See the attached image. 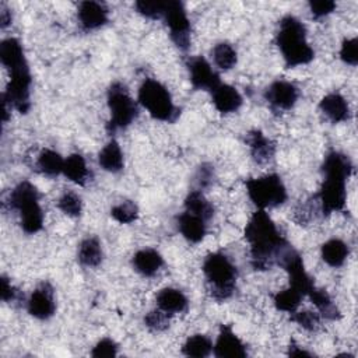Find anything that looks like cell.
I'll return each instance as SVG.
<instances>
[{"instance_id":"6da1fadb","label":"cell","mask_w":358,"mask_h":358,"mask_svg":"<svg viewBox=\"0 0 358 358\" xmlns=\"http://www.w3.org/2000/svg\"><path fill=\"white\" fill-rule=\"evenodd\" d=\"M243 235L250 245V263L255 270L262 271L277 264L281 250L289 243L266 210L252 214Z\"/></svg>"},{"instance_id":"7a4b0ae2","label":"cell","mask_w":358,"mask_h":358,"mask_svg":"<svg viewBox=\"0 0 358 358\" xmlns=\"http://www.w3.org/2000/svg\"><path fill=\"white\" fill-rule=\"evenodd\" d=\"M351 159L336 150L326 154L322 164L323 183L320 190L313 196L323 215L341 211L347 201V179L352 173Z\"/></svg>"},{"instance_id":"3957f363","label":"cell","mask_w":358,"mask_h":358,"mask_svg":"<svg viewBox=\"0 0 358 358\" xmlns=\"http://www.w3.org/2000/svg\"><path fill=\"white\" fill-rule=\"evenodd\" d=\"M275 42L287 67L308 64L315 57V52L306 41V28L294 15L288 14L281 18Z\"/></svg>"},{"instance_id":"277c9868","label":"cell","mask_w":358,"mask_h":358,"mask_svg":"<svg viewBox=\"0 0 358 358\" xmlns=\"http://www.w3.org/2000/svg\"><path fill=\"white\" fill-rule=\"evenodd\" d=\"M203 273L207 280L208 292L217 301L232 296L238 278V268L222 252H213L203 262Z\"/></svg>"},{"instance_id":"5b68a950","label":"cell","mask_w":358,"mask_h":358,"mask_svg":"<svg viewBox=\"0 0 358 358\" xmlns=\"http://www.w3.org/2000/svg\"><path fill=\"white\" fill-rule=\"evenodd\" d=\"M8 206L18 211L25 234H36L43 227V211L39 206V192L29 180H21L8 196Z\"/></svg>"},{"instance_id":"8992f818","label":"cell","mask_w":358,"mask_h":358,"mask_svg":"<svg viewBox=\"0 0 358 358\" xmlns=\"http://www.w3.org/2000/svg\"><path fill=\"white\" fill-rule=\"evenodd\" d=\"M138 103L157 120L173 123L180 115V109L175 106L166 87L154 78H145L141 83L138 88Z\"/></svg>"},{"instance_id":"52a82bcc","label":"cell","mask_w":358,"mask_h":358,"mask_svg":"<svg viewBox=\"0 0 358 358\" xmlns=\"http://www.w3.org/2000/svg\"><path fill=\"white\" fill-rule=\"evenodd\" d=\"M106 99L110 110V119L106 124L109 134H115L117 130L129 127L137 119L138 106L130 96L127 87L123 83H112L108 88Z\"/></svg>"},{"instance_id":"ba28073f","label":"cell","mask_w":358,"mask_h":358,"mask_svg":"<svg viewBox=\"0 0 358 358\" xmlns=\"http://www.w3.org/2000/svg\"><path fill=\"white\" fill-rule=\"evenodd\" d=\"M246 192L257 210L274 208L287 200V189L281 178L275 173H268L260 178L245 180Z\"/></svg>"},{"instance_id":"9c48e42d","label":"cell","mask_w":358,"mask_h":358,"mask_svg":"<svg viewBox=\"0 0 358 358\" xmlns=\"http://www.w3.org/2000/svg\"><path fill=\"white\" fill-rule=\"evenodd\" d=\"M10 81L3 94V105L15 109L20 113H28L31 108V84L32 77L27 60L7 67Z\"/></svg>"},{"instance_id":"30bf717a","label":"cell","mask_w":358,"mask_h":358,"mask_svg":"<svg viewBox=\"0 0 358 358\" xmlns=\"http://www.w3.org/2000/svg\"><path fill=\"white\" fill-rule=\"evenodd\" d=\"M162 18L169 28L171 39L176 48L180 50H187L190 46V21L183 3L178 0L165 1Z\"/></svg>"},{"instance_id":"8fae6325","label":"cell","mask_w":358,"mask_h":358,"mask_svg":"<svg viewBox=\"0 0 358 358\" xmlns=\"http://www.w3.org/2000/svg\"><path fill=\"white\" fill-rule=\"evenodd\" d=\"M299 98V90L295 84L285 80L273 81L264 91V99L275 112L289 110Z\"/></svg>"},{"instance_id":"7c38bea8","label":"cell","mask_w":358,"mask_h":358,"mask_svg":"<svg viewBox=\"0 0 358 358\" xmlns=\"http://www.w3.org/2000/svg\"><path fill=\"white\" fill-rule=\"evenodd\" d=\"M27 310L39 320L50 319L56 312L55 291L49 282H41L27 301Z\"/></svg>"},{"instance_id":"4fadbf2b","label":"cell","mask_w":358,"mask_h":358,"mask_svg":"<svg viewBox=\"0 0 358 358\" xmlns=\"http://www.w3.org/2000/svg\"><path fill=\"white\" fill-rule=\"evenodd\" d=\"M186 66H187L190 83L196 90H204L211 92L221 84L218 73L213 70L211 64L203 56L190 57Z\"/></svg>"},{"instance_id":"5bb4252c","label":"cell","mask_w":358,"mask_h":358,"mask_svg":"<svg viewBox=\"0 0 358 358\" xmlns=\"http://www.w3.org/2000/svg\"><path fill=\"white\" fill-rule=\"evenodd\" d=\"M213 352L217 358H245L248 355L246 345L228 324H221Z\"/></svg>"},{"instance_id":"9a60e30c","label":"cell","mask_w":358,"mask_h":358,"mask_svg":"<svg viewBox=\"0 0 358 358\" xmlns=\"http://www.w3.org/2000/svg\"><path fill=\"white\" fill-rule=\"evenodd\" d=\"M77 18L85 31H94L108 22L109 11L103 3L81 1L77 10Z\"/></svg>"},{"instance_id":"2e32d148","label":"cell","mask_w":358,"mask_h":358,"mask_svg":"<svg viewBox=\"0 0 358 358\" xmlns=\"http://www.w3.org/2000/svg\"><path fill=\"white\" fill-rule=\"evenodd\" d=\"M246 144L249 145L253 161L259 165L268 164L275 154V144L267 138L260 130H250L246 134Z\"/></svg>"},{"instance_id":"e0dca14e","label":"cell","mask_w":358,"mask_h":358,"mask_svg":"<svg viewBox=\"0 0 358 358\" xmlns=\"http://www.w3.org/2000/svg\"><path fill=\"white\" fill-rule=\"evenodd\" d=\"M211 99L215 109L224 115L236 112L243 103V98L239 91L235 87L222 83L211 91Z\"/></svg>"},{"instance_id":"ac0fdd59","label":"cell","mask_w":358,"mask_h":358,"mask_svg":"<svg viewBox=\"0 0 358 358\" xmlns=\"http://www.w3.org/2000/svg\"><path fill=\"white\" fill-rule=\"evenodd\" d=\"M319 109L331 123L345 122L351 115L348 102L338 92H330L324 95L319 103Z\"/></svg>"},{"instance_id":"d6986e66","label":"cell","mask_w":358,"mask_h":358,"mask_svg":"<svg viewBox=\"0 0 358 358\" xmlns=\"http://www.w3.org/2000/svg\"><path fill=\"white\" fill-rule=\"evenodd\" d=\"M176 225L182 236L190 243L201 242L207 234V221L187 211H183L178 215Z\"/></svg>"},{"instance_id":"ffe728a7","label":"cell","mask_w":358,"mask_h":358,"mask_svg":"<svg viewBox=\"0 0 358 358\" xmlns=\"http://www.w3.org/2000/svg\"><path fill=\"white\" fill-rule=\"evenodd\" d=\"M131 264L137 273L144 277H152L164 266V257L152 248H144L134 253Z\"/></svg>"},{"instance_id":"44dd1931","label":"cell","mask_w":358,"mask_h":358,"mask_svg":"<svg viewBox=\"0 0 358 358\" xmlns=\"http://www.w3.org/2000/svg\"><path fill=\"white\" fill-rule=\"evenodd\" d=\"M155 302H157V306L165 313H168L169 316L185 312L189 305L186 295L180 289H176L172 287L159 289L155 296Z\"/></svg>"},{"instance_id":"7402d4cb","label":"cell","mask_w":358,"mask_h":358,"mask_svg":"<svg viewBox=\"0 0 358 358\" xmlns=\"http://www.w3.org/2000/svg\"><path fill=\"white\" fill-rule=\"evenodd\" d=\"M348 253V245L338 238H331L326 241L320 248V256L323 262L334 268L341 267L345 263Z\"/></svg>"},{"instance_id":"603a6c76","label":"cell","mask_w":358,"mask_h":358,"mask_svg":"<svg viewBox=\"0 0 358 358\" xmlns=\"http://www.w3.org/2000/svg\"><path fill=\"white\" fill-rule=\"evenodd\" d=\"M98 162L101 168L106 172L117 173L123 169L124 166V159H123V152L116 140H110L106 143V145L99 151L98 154Z\"/></svg>"},{"instance_id":"cb8c5ba5","label":"cell","mask_w":358,"mask_h":358,"mask_svg":"<svg viewBox=\"0 0 358 358\" xmlns=\"http://www.w3.org/2000/svg\"><path fill=\"white\" fill-rule=\"evenodd\" d=\"M62 173L69 180H71L73 183H77L80 186H84L90 180V175H91L84 157L80 154H70L64 159Z\"/></svg>"},{"instance_id":"d4e9b609","label":"cell","mask_w":358,"mask_h":358,"mask_svg":"<svg viewBox=\"0 0 358 358\" xmlns=\"http://www.w3.org/2000/svg\"><path fill=\"white\" fill-rule=\"evenodd\" d=\"M102 248L101 242L95 236H87L81 241L77 252L78 263L84 267H98L102 263Z\"/></svg>"},{"instance_id":"484cf974","label":"cell","mask_w":358,"mask_h":358,"mask_svg":"<svg viewBox=\"0 0 358 358\" xmlns=\"http://www.w3.org/2000/svg\"><path fill=\"white\" fill-rule=\"evenodd\" d=\"M309 299L313 302V305L317 309V313L320 315V317L327 319V320H338L341 317V313L338 310V308L336 306V303L333 302V299L330 298V295L324 291L317 288L316 285L308 292Z\"/></svg>"},{"instance_id":"4316f807","label":"cell","mask_w":358,"mask_h":358,"mask_svg":"<svg viewBox=\"0 0 358 358\" xmlns=\"http://www.w3.org/2000/svg\"><path fill=\"white\" fill-rule=\"evenodd\" d=\"M185 211L208 221L214 215L213 204L204 197L200 190H190L185 199Z\"/></svg>"},{"instance_id":"83f0119b","label":"cell","mask_w":358,"mask_h":358,"mask_svg":"<svg viewBox=\"0 0 358 358\" xmlns=\"http://www.w3.org/2000/svg\"><path fill=\"white\" fill-rule=\"evenodd\" d=\"M63 165L64 159L60 157L59 152L50 148H43L36 159V169L49 178L60 175L63 172Z\"/></svg>"},{"instance_id":"f1b7e54d","label":"cell","mask_w":358,"mask_h":358,"mask_svg":"<svg viewBox=\"0 0 358 358\" xmlns=\"http://www.w3.org/2000/svg\"><path fill=\"white\" fill-rule=\"evenodd\" d=\"M213 351V343L210 337L204 334L190 336L182 345V354L192 358H206Z\"/></svg>"},{"instance_id":"f546056e","label":"cell","mask_w":358,"mask_h":358,"mask_svg":"<svg viewBox=\"0 0 358 358\" xmlns=\"http://www.w3.org/2000/svg\"><path fill=\"white\" fill-rule=\"evenodd\" d=\"M211 57L214 64L224 71L231 70L238 63V53L235 48L228 42H220L211 49Z\"/></svg>"},{"instance_id":"4dcf8cb0","label":"cell","mask_w":358,"mask_h":358,"mask_svg":"<svg viewBox=\"0 0 358 358\" xmlns=\"http://www.w3.org/2000/svg\"><path fill=\"white\" fill-rule=\"evenodd\" d=\"M302 298H303V295L301 292H298L296 289L289 287V288H287L284 291L277 292L273 296V302H274V306L278 310L292 313V312H295L298 309Z\"/></svg>"},{"instance_id":"1f68e13d","label":"cell","mask_w":358,"mask_h":358,"mask_svg":"<svg viewBox=\"0 0 358 358\" xmlns=\"http://www.w3.org/2000/svg\"><path fill=\"white\" fill-rule=\"evenodd\" d=\"M110 215L120 224H130L137 220L138 217V207L131 200H124L110 210Z\"/></svg>"},{"instance_id":"d6a6232c","label":"cell","mask_w":358,"mask_h":358,"mask_svg":"<svg viewBox=\"0 0 358 358\" xmlns=\"http://www.w3.org/2000/svg\"><path fill=\"white\" fill-rule=\"evenodd\" d=\"M57 207L69 217H78L83 211V201L77 193L66 192L60 196Z\"/></svg>"},{"instance_id":"836d02e7","label":"cell","mask_w":358,"mask_h":358,"mask_svg":"<svg viewBox=\"0 0 358 358\" xmlns=\"http://www.w3.org/2000/svg\"><path fill=\"white\" fill-rule=\"evenodd\" d=\"M320 319L319 313L310 310H295L291 313V320L308 331H316L320 327Z\"/></svg>"},{"instance_id":"e575fe53","label":"cell","mask_w":358,"mask_h":358,"mask_svg":"<svg viewBox=\"0 0 358 358\" xmlns=\"http://www.w3.org/2000/svg\"><path fill=\"white\" fill-rule=\"evenodd\" d=\"M144 323L151 331L159 333V331H164L169 327V315L158 308V309H154V310H151L145 315Z\"/></svg>"},{"instance_id":"d590c367","label":"cell","mask_w":358,"mask_h":358,"mask_svg":"<svg viewBox=\"0 0 358 358\" xmlns=\"http://www.w3.org/2000/svg\"><path fill=\"white\" fill-rule=\"evenodd\" d=\"M138 14H141L145 18L157 20L162 17L165 1H136L134 4Z\"/></svg>"},{"instance_id":"8d00e7d4","label":"cell","mask_w":358,"mask_h":358,"mask_svg":"<svg viewBox=\"0 0 358 358\" xmlns=\"http://www.w3.org/2000/svg\"><path fill=\"white\" fill-rule=\"evenodd\" d=\"M340 59L350 66H357L358 63V42L357 38H345L340 48Z\"/></svg>"},{"instance_id":"74e56055","label":"cell","mask_w":358,"mask_h":358,"mask_svg":"<svg viewBox=\"0 0 358 358\" xmlns=\"http://www.w3.org/2000/svg\"><path fill=\"white\" fill-rule=\"evenodd\" d=\"M91 355L95 358H105V357H116L117 355V344L109 338L105 337L99 340L95 347L91 351Z\"/></svg>"},{"instance_id":"f35d334b","label":"cell","mask_w":358,"mask_h":358,"mask_svg":"<svg viewBox=\"0 0 358 358\" xmlns=\"http://www.w3.org/2000/svg\"><path fill=\"white\" fill-rule=\"evenodd\" d=\"M194 179H196V185H197L196 190L201 192V189L208 187L213 183V180H214V169H213V166L208 165V164H201L199 166L197 172H196Z\"/></svg>"},{"instance_id":"ab89813d","label":"cell","mask_w":358,"mask_h":358,"mask_svg":"<svg viewBox=\"0 0 358 358\" xmlns=\"http://www.w3.org/2000/svg\"><path fill=\"white\" fill-rule=\"evenodd\" d=\"M336 3L331 0H320V1H309L310 13L315 18H323L331 14L336 10Z\"/></svg>"},{"instance_id":"60d3db41","label":"cell","mask_w":358,"mask_h":358,"mask_svg":"<svg viewBox=\"0 0 358 358\" xmlns=\"http://www.w3.org/2000/svg\"><path fill=\"white\" fill-rule=\"evenodd\" d=\"M1 299L3 302H15L18 299V291L4 275H1Z\"/></svg>"},{"instance_id":"b9f144b4","label":"cell","mask_w":358,"mask_h":358,"mask_svg":"<svg viewBox=\"0 0 358 358\" xmlns=\"http://www.w3.org/2000/svg\"><path fill=\"white\" fill-rule=\"evenodd\" d=\"M288 355L291 357H312V354L303 348H301L299 345H296L295 343H291L288 347Z\"/></svg>"},{"instance_id":"7bdbcfd3","label":"cell","mask_w":358,"mask_h":358,"mask_svg":"<svg viewBox=\"0 0 358 358\" xmlns=\"http://www.w3.org/2000/svg\"><path fill=\"white\" fill-rule=\"evenodd\" d=\"M10 22H11V14H10L8 8L4 4H1V7H0V27L4 29Z\"/></svg>"}]
</instances>
